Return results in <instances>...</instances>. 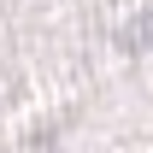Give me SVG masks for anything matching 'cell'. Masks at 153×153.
<instances>
[{
  "label": "cell",
  "mask_w": 153,
  "mask_h": 153,
  "mask_svg": "<svg viewBox=\"0 0 153 153\" xmlns=\"http://www.w3.org/2000/svg\"><path fill=\"white\" fill-rule=\"evenodd\" d=\"M124 47H153V12H147V18H135L130 30H124Z\"/></svg>",
  "instance_id": "obj_1"
}]
</instances>
